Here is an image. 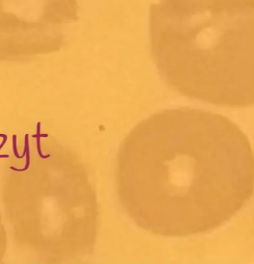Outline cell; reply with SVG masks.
Masks as SVG:
<instances>
[{"mask_svg": "<svg viewBox=\"0 0 254 264\" xmlns=\"http://www.w3.org/2000/svg\"><path fill=\"white\" fill-rule=\"evenodd\" d=\"M116 183L124 211L142 229L168 237L202 234L250 199L253 154L241 129L223 115L167 109L124 138Z\"/></svg>", "mask_w": 254, "mask_h": 264, "instance_id": "obj_1", "label": "cell"}, {"mask_svg": "<svg viewBox=\"0 0 254 264\" xmlns=\"http://www.w3.org/2000/svg\"><path fill=\"white\" fill-rule=\"evenodd\" d=\"M254 0H161L150 8L159 74L192 99L243 108L253 102Z\"/></svg>", "mask_w": 254, "mask_h": 264, "instance_id": "obj_2", "label": "cell"}, {"mask_svg": "<svg viewBox=\"0 0 254 264\" xmlns=\"http://www.w3.org/2000/svg\"><path fill=\"white\" fill-rule=\"evenodd\" d=\"M16 138H17V136H16V135H13V152H14V154H15V156H16V157L18 158V159H22V158H23L24 156H26V148H27V145L29 144V136H28V134H26V136H25V145H24V151H23V153H22V156H19L18 152H17Z\"/></svg>", "mask_w": 254, "mask_h": 264, "instance_id": "obj_3", "label": "cell"}, {"mask_svg": "<svg viewBox=\"0 0 254 264\" xmlns=\"http://www.w3.org/2000/svg\"><path fill=\"white\" fill-rule=\"evenodd\" d=\"M33 137H37V150H38V153L40 155L41 158L43 159H46V158H49L50 156L49 154L48 155H43L41 152L40 149V123H37V135H33Z\"/></svg>", "mask_w": 254, "mask_h": 264, "instance_id": "obj_4", "label": "cell"}, {"mask_svg": "<svg viewBox=\"0 0 254 264\" xmlns=\"http://www.w3.org/2000/svg\"><path fill=\"white\" fill-rule=\"evenodd\" d=\"M0 137L3 138V141L0 144V150H1L2 147L5 145V143H6V141H7V136H6V134H0Z\"/></svg>", "mask_w": 254, "mask_h": 264, "instance_id": "obj_5", "label": "cell"}, {"mask_svg": "<svg viewBox=\"0 0 254 264\" xmlns=\"http://www.w3.org/2000/svg\"><path fill=\"white\" fill-rule=\"evenodd\" d=\"M9 155H0V158H8Z\"/></svg>", "mask_w": 254, "mask_h": 264, "instance_id": "obj_6", "label": "cell"}, {"mask_svg": "<svg viewBox=\"0 0 254 264\" xmlns=\"http://www.w3.org/2000/svg\"><path fill=\"white\" fill-rule=\"evenodd\" d=\"M48 134H40V138L41 137H47Z\"/></svg>", "mask_w": 254, "mask_h": 264, "instance_id": "obj_7", "label": "cell"}]
</instances>
